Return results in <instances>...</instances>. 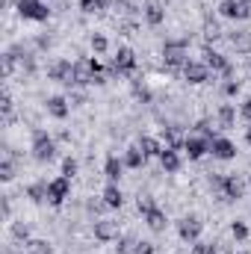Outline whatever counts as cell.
Here are the masks:
<instances>
[{"mask_svg":"<svg viewBox=\"0 0 251 254\" xmlns=\"http://www.w3.org/2000/svg\"><path fill=\"white\" fill-rule=\"evenodd\" d=\"M33 160L36 163H51L54 157H57V142H54V136L48 133V130H42V127H36L33 130Z\"/></svg>","mask_w":251,"mask_h":254,"instance_id":"obj_1","label":"cell"},{"mask_svg":"<svg viewBox=\"0 0 251 254\" xmlns=\"http://www.w3.org/2000/svg\"><path fill=\"white\" fill-rule=\"evenodd\" d=\"M189 39H172V42H166L163 45V63H166V68H184V65L189 63Z\"/></svg>","mask_w":251,"mask_h":254,"instance_id":"obj_2","label":"cell"},{"mask_svg":"<svg viewBox=\"0 0 251 254\" xmlns=\"http://www.w3.org/2000/svg\"><path fill=\"white\" fill-rule=\"evenodd\" d=\"M15 9H18V15L24 18V21H48L51 18V6L45 3V0H18L15 3Z\"/></svg>","mask_w":251,"mask_h":254,"instance_id":"obj_3","label":"cell"},{"mask_svg":"<svg viewBox=\"0 0 251 254\" xmlns=\"http://www.w3.org/2000/svg\"><path fill=\"white\" fill-rule=\"evenodd\" d=\"M219 15L228 21H249L251 18V3L249 0H222L219 3Z\"/></svg>","mask_w":251,"mask_h":254,"instance_id":"obj_4","label":"cell"},{"mask_svg":"<svg viewBox=\"0 0 251 254\" xmlns=\"http://www.w3.org/2000/svg\"><path fill=\"white\" fill-rule=\"evenodd\" d=\"M48 80L60 83V86H74V63L71 60H57V63L48 65Z\"/></svg>","mask_w":251,"mask_h":254,"instance_id":"obj_5","label":"cell"},{"mask_svg":"<svg viewBox=\"0 0 251 254\" xmlns=\"http://www.w3.org/2000/svg\"><path fill=\"white\" fill-rule=\"evenodd\" d=\"M201 234H204V222H201L198 216H184V219H178V237H181L184 243H198Z\"/></svg>","mask_w":251,"mask_h":254,"instance_id":"obj_6","label":"cell"},{"mask_svg":"<svg viewBox=\"0 0 251 254\" xmlns=\"http://www.w3.org/2000/svg\"><path fill=\"white\" fill-rule=\"evenodd\" d=\"M110 71L119 74V77L133 74V71H136V54H133L130 48H119L116 57H113V63H110Z\"/></svg>","mask_w":251,"mask_h":254,"instance_id":"obj_7","label":"cell"},{"mask_svg":"<svg viewBox=\"0 0 251 254\" xmlns=\"http://www.w3.org/2000/svg\"><path fill=\"white\" fill-rule=\"evenodd\" d=\"M181 74H184V80H187L189 86H204V83H210V68L204 63H198V60H189V63L181 68Z\"/></svg>","mask_w":251,"mask_h":254,"instance_id":"obj_8","label":"cell"},{"mask_svg":"<svg viewBox=\"0 0 251 254\" xmlns=\"http://www.w3.org/2000/svg\"><path fill=\"white\" fill-rule=\"evenodd\" d=\"M210 139L207 136H187L184 139V154H187L189 160H201L204 154H210Z\"/></svg>","mask_w":251,"mask_h":254,"instance_id":"obj_9","label":"cell"},{"mask_svg":"<svg viewBox=\"0 0 251 254\" xmlns=\"http://www.w3.org/2000/svg\"><path fill=\"white\" fill-rule=\"evenodd\" d=\"M68 195H71V181L63 178V175H60V178H54V181H51V190H48V201H51L54 207H63Z\"/></svg>","mask_w":251,"mask_h":254,"instance_id":"obj_10","label":"cell"},{"mask_svg":"<svg viewBox=\"0 0 251 254\" xmlns=\"http://www.w3.org/2000/svg\"><path fill=\"white\" fill-rule=\"evenodd\" d=\"M45 110H48V116H51V119L65 122V119H68V113H71V104H68V98H65V95H51V98L45 101Z\"/></svg>","mask_w":251,"mask_h":254,"instance_id":"obj_11","label":"cell"},{"mask_svg":"<svg viewBox=\"0 0 251 254\" xmlns=\"http://www.w3.org/2000/svg\"><path fill=\"white\" fill-rule=\"evenodd\" d=\"M210 154L216 157V160H237V145L231 142V139H225V136H216L213 139V145H210Z\"/></svg>","mask_w":251,"mask_h":254,"instance_id":"obj_12","label":"cell"},{"mask_svg":"<svg viewBox=\"0 0 251 254\" xmlns=\"http://www.w3.org/2000/svg\"><path fill=\"white\" fill-rule=\"evenodd\" d=\"M225 201H240L246 195V184L237 178V175H225V184H222V192H219Z\"/></svg>","mask_w":251,"mask_h":254,"instance_id":"obj_13","label":"cell"},{"mask_svg":"<svg viewBox=\"0 0 251 254\" xmlns=\"http://www.w3.org/2000/svg\"><path fill=\"white\" fill-rule=\"evenodd\" d=\"M95 240H98V243H116V240H119V222L98 219V222H95Z\"/></svg>","mask_w":251,"mask_h":254,"instance_id":"obj_14","label":"cell"},{"mask_svg":"<svg viewBox=\"0 0 251 254\" xmlns=\"http://www.w3.org/2000/svg\"><path fill=\"white\" fill-rule=\"evenodd\" d=\"M160 166H163V172H166V175L181 172V166H184L181 151H175V148H163V154H160Z\"/></svg>","mask_w":251,"mask_h":254,"instance_id":"obj_15","label":"cell"},{"mask_svg":"<svg viewBox=\"0 0 251 254\" xmlns=\"http://www.w3.org/2000/svg\"><path fill=\"white\" fill-rule=\"evenodd\" d=\"M142 219H145V225H148L154 234H163L166 225H169V216H166V210H160V207H151Z\"/></svg>","mask_w":251,"mask_h":254,"instance_id":"obj_16","label":"cell"},{"mask_svg":"<svg viewBox=\"0 0 251 254\" xmlns=\"http://www.w3.org/2000/svg\"><path fill=\"white\" fill-rule=\"evenodd\" d=\"M74 86H95V71L89 60L74 63Z\"/></svg>","mask_w":251,"mask_h":254,"instance_id":"obj_17","label":"cell"},{"mask_svg":"<svg viewBox=\"0 0 251 254\" xmlns=\"http://www.w3.org/2000/svg\"><path fill=\"white\" fill-rule=\"evenodd\" d=\"M101 198H104V204H107L110 210H119V207L125 204V192H122V187H119V184H110V181H107V187H104V192H101Z\"/></svg>","mask_w":251,"mask_h":254,"instance_id":"obj_18","label":"cell"},{"mask_svg":"<svg viewBox=\"0 0 251 254\" xmlns=\"http://www.w3.org/2000/svg\"><path fill=\"white\" fill-rule=\"evenodd\" d=\"M228 42L237 54H251V30H234L228 33Z\"/></svg>","mask_w":251,"mask_h":254,"instance_id":"obj_19","label":"cell"},{"mask_svg":"<svg viewBox=\"0 0 251 254\" xmlns=\"http://www.w3.org/2000/svg\"><path fill=\"white\" fill-rule=\"evenodd\" d=\"M125 160H119V157H107V163H104V178L110 181V184H119L122 181V175H125Z\"/></svg>","mask_w":251,"mask_h":254,"instance_id":"obj_20","label":"cell"},{"mask_svg":"<svg viewBox=\"0 0 251 254\" xmlns=\"http://www.w3.org/2000/svg\"><path fill=\"white\" fill-rule=\"evenodd\" d=\"M201 63L207 65L210 71H219V74H222V71L231 65L225 57H222V54H219V51H213V48H204V60H201Z\"/></svg>","mask_w":251,"mask_h":254,"instance_id":"obj_21","label":"cell"},{"mask_svg":"<svg viewBox=\"0 0 251 254\" xmlns=\"http://www.w3.org/2000/svg\"><path fill=\"white\" fill-rule=\"evenodd\" d=\"M15 154H12V148H6V154H3V160H0V181L3 184H9V181H15Z\"/></svg>","mask_w":251,"mask_h":254,"instance_id":"obj_22","label":"cell"},{"mask_svg":"<svg viewBox=\"0 0 251 254\" xmlns=\"http://www.w3.org/2000/svg\"><path fill=\"white\" fill-rule=\"evenodd\" d=\"M48 190H51V181H36V184L27 187V198L33 204H45L48 201Z\"/></svg>","mask_w":251,"mask_h":254,"instance_id":"obj_23","label":"cell"},{"mask_svg":"<svg viewBox=\"0 0 251 254\" xmlns=\"http://www.w3.org/2000/svg\"><path fill=\"white\" fill-rule=\"evenodd\" d=\"M145 163H148V157H145V151H142L139 145H130L125 151V166L127 169H142Z\"/></svg>","mask_w":251,"mask_h":254,"instance_id":"obj_24","label":"cell"},{"mask_svg":"<svg viewBox=\"0 0 251 254\" xmlns=\"http://www.w3.org/2000/svg\"><path fill=\"white\" fill-rule=\"evenodd\" d=\"M136 145L145 151V157H160V154H163V148H166L157 136H139V142H136Z\"/></svg>","mask_w":251,"mask_h":254,"instance_id":"obj_25","label":"cell"},{"mask_svg":"<svg viewBox=\"0 0 251 254\" xmlns=\"http://www.w3.org/2000/svg\"><path fill=\"white\" fill-rule=\"evenodd\" d=\"M216 119H219V127H222V130L234 127L237 125V110H234V104H222L219 113H216Z\"/></svg>","mask_w":251,"mask_h":254,"instance_id":"obj_26","label":"cell"},{"mask_svg":"<svg viewBox=\"0 0 251 254\" xmlns=\"http://www.w3.org/2000/svg\"><path fill=\"white\" fill-rule=\"evenodd\" d=\"M145 21H148V27H160L166 21V9L157 6V3H148L145 6Z\"/></svg>","mask_w":251,"mask_h":254,"instance_id":"obj_27","label":"cell"},{"mask_svg":"<svg viewBox=\"0 0 251 254\" xmlns=\"http://www.w3.org/2000/svg\"><path fill=\"white\" fill-rule=\"evenodd\" d=\"M130 89H133V98H136L139 104H151V101H154L148 83H142V80H130Z\"/></svg>","mask_w":251,"mask_h":254,"instance_id":"obj_28","label":"cell"},{"mask_svg":"<svg viewBox=\"0 0 251 254\" xmlns=\"http://www.w3.org/2000/svg\"><path fill=\"white\" fill-rule=\"evenodd\" d=\"M15 104H12V95L3 89V95H0V113H3V125H12L15 122Z\"/></svg>","mask_w":251,"mask_h":254,"instance_id":"obj_29","label":"cell"},{"mask_svg":"<svg viewBox=\"0 0 251 254\" xmlns=\"http://www.w3.org/2000/svg\"><path fill=\"white\" fill-rule=\"evenodd\" d=\"M163 139H166V148H175V151H184V139L178 133V127H163Z\"/></svg>","mask_w":251,"mask_h":254,"instance_id":"obj_30","label":"cell"},{"mask_svg":"<svg viewBox=\"0 0 251 254\" xmlns=\"http://www.w3.org/2000/svg\"><path fill=\"white\" fill-rule=\"evenodd\" d=\"M113 0H77V6H80V12H86V15H95V12H104L107 6H110Z\"/></svg>","mask_w":251,"mask_h":254,"instance_id":"obj_31","label":"cell"},{"mask_svg":"<svg viewBox=\"0 0 251 254\" xmlns=\"http://www.w3.org/2000/svg\"><path fill=\"white\" fill-rule=\"evenodd\" d=\"M9 231H12V240H18V243H24V246L33 240V237H30V225H27V222H12V228H9Z\"/></svg>","mask_w":251,"mask_h":254,"instance_id":"obj_32","label":"cell"},{"mask_svg":"<svg viewBox=\"0 0 251 254\" xmlns=\"http://www.w3.org/2000/svg\"><path fill=\"white\" fill-rule=\"evenodd\" d=\"M27 254H54V246L48 240H30L27 243Z\"/></svg>","mask_w":251,"mask_h":254,"instance_id":"obj_33","label":"cell"},{"mask_svg":"<svg viewBox=\"0 0 251 254\" xmlns=\"http://www.w3.org/2000/svg\"><path fill=\"white\" fill-rule=\"evenodd\" d=\"M107 51H110V39H107L104 33H95V36H92V54L104 57Z\"/></svg>","mask_w":251,"mask_h":254,"instance_id":"obj_34","label":"cell"},{"mask_svg":"<svg viewBox=\"0 0 251 254\" xmlns=\"http://www.w3.org/2000/svg\"><path fill=\"white\" fill-rule=\"evenodd\" d=\"M249 225H246V222H240V219H237V222H231V237H234V240H237V243H246V240H249Z\"/></svg>","mask_w":251,"mask_h":254,"instance_id":"obj_35","label":"cell"},{"mask_svg":"<svg viewBox=\"0 0 251 254\" xmlns=\"http://www.w3.org/2000/svg\"><path fill=\"white\" fill-rule=\"evenodd\" d=\"M192 246H195L192 254H222V249H219L216 243H201V240H198V243H192Z\"/></svg>","mask_w":251,"mask_h":254,"instance_id":"obj_36","label":"cell"},{"mask_svg":"<svg viewBox=\"0 0 251 254\" xmlns=\"http://www.w3.org/2000/svg\"><path fill=\"white\" fill-rule=\"evenodd\" d=\"M133 249H136V240L133 237H119L116 240V252L119 254H133Z\"/></svg>","mask_w":251,"mask_h":254,"instance_id":"obj_37","label":"cell"},{"mask_svg":"<svg viewBox=\"0 0 251 254\" xmlns=\"http://www.w3.org/2000/svg\"><path fill=\"white\" fill-rule=\"evenodd\" d=\"M222 92H225V98H237V95L243 92V83H240V80H225Z\"/></svg>","mask_w":251,"mask_h":254,"instance_id":"obj_38","label":"cell"},{"mask_svg":"<svg viewBox=\"0 0 251 254\" xmlns=\"http://www.w3.org/2000/svg\"><path fill=\"white\" fill-rule=\"evenodd\" d=\"M77 169H80V166H77V160H74V157H65V160H63V178L71 181V178L77 175Z\"/></svg>","mask_w":251,"mask_h":254,"instance_id":"obj_39","label":"cell"},{"mask_svg":"<svg viewBox=\"0 0 251 254\" xmlns=\"http://www.w3.org/2000/svg\"><path fill=\"white\" fill-rule=\"evenodd\" d=\"M151 207H157V204H154V198H151V195H139V201H136V210H139V213L145 216V213H148Z\"/></svg>","mask_w":251,"mask_h":254,"instance_id":"obj_40","label":"cell"},{"mask_svg":"<svg viewBox=\"0 0 251 254\" xmlns=\"http://www.w3.org/2000/svg\"><path fill=\"white\" fill-rule=\"evenodd\" d=\"M133 254H157V246L154 243H148V240H136V249H133Z\"/></svg>","mask_w":251,"mask_h":254,"instance_id":"obj_41","label":"cell"},{"mask_svg":"<svg viewBox=\"0 0 251 254\" xmlns=\"http://www.w3.org/2000/svg\"><path fill=\"white\" fill-rule=\"evenodd\" d=\"M240 116H243V119L251 125V98H246V101H243V107H240Z\"/></svg>","mask_w":251,"mask_h":254,"instance_id":"obj_42","label":"cell"},{"mask_svg":"<svg viewBox=\"0 0 251 254\" xmlns=\"http://www.w3.org/2000/svg\"><path fill=\"white\" fill-rule=\"evenodd\" d=\"M51 45H54V39H51V36H39V39H36V48H39V51H48Z\"/></svg>","mask_w":251,"mask_h":254,"instance_id":"obj_43","label":"cell"},{"mask_svg":"<svg viewBox=\"0 0 251 254\" xmlns=\"http://www.w3.org/2000/svg\"><path fill=\"white\" fill-rule=\"evenodd\" d=\"M101 210H110V207H107L104 201H89V213H95V216H98Z\"/></svg>","mask_w":251,"mask_h":254,"instance_id":"obj_44","label":"cell"},{"mask_svg":"<svg viewBox=\"0 0 251 254\" xmlns=\"http://www.w3.org/2000/svg\"><path fill=\"white\" fill-rule=\"evenodd\" d=\"M68 104H71V107H83V104H86V95H71Z\"/></svg>","mask_w":251,"mask_h":254,"instance_id":"obj_45","label":"cell"},{"mask_svg":"<svg viewBox=\"0 0 251 254\" xmlns=\"http://www.w3.org/2000/svg\"><path fill=\"white\" fill-rule=\"evenodd\" d=\"M3 216H6V219L12 216V201H9V198H3Z\"/></svg>","mask_w":251,"mask_h":254,"instance_id":"obj_46","label":"cell"},{"mask_svg":"<svg viewBox=\"0 0 251 254\" xmlns=\"http://www.w3.org/2000/svg\"><path fill=\"white\" fill-rule=\"evenodd\" d=\"M246 142H249V145H251V127H249V130H246Z\"/></svg>","mask_w":251,"mask_h":254,"instance_id":"obj_47","label":"cell"},{"mask_svg":"<svg viewBox=\"0 0 251 254\" xmlns=\"http://www.w3.org/2000/svg\"><path fill=\"white\" fill-rule=\"evenodd\" d=\"M237 254H249V252H237Z\"/></svg>","mask_w":251,"mask_h":254,"instance_id":"obj_48","label":"cell"},{"mask_svg":"<svg viewBox=\"0 0 251 254\" xmlns=\"http://www.w3.org/2000/svg\"><path fill=\"white\" fill-rule=\"evenodd\" d=\"M249 184H251V172H249Z\"/></svg>","mask_w":251,"mask_h":254,"instance_id":"obj_49","label":"cell"},{"mask_svg":"<svg viewBox=\"0 0 251 254\" xmlns=\"http://www.w3.org/2000/svg\"><path fill=\"white\" fill-rule=\"evenodd\" d=\"M249 3H251V0H249Z\"/></svg>","mask_w":251,"mask_h":254,"instance_id":"obj_50","label":"cell"}]
</instances>
